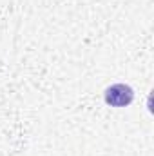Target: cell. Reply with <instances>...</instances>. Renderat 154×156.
<instances>
[{"label": "cell", "instance_id": "1", "mask_svg": "<svg viewBox=\"0 0 154 156\" xmlns=\"http://www.w3.org/2000/svg\"><path fill=\"white\" fill-rule=\"evenodd\" d=\"M105 104L111 107H127L134 100V91L127 83H114L105 89Z\"/></svg>", "mask_w": 154, "mask_h": 156}]
</instances>
